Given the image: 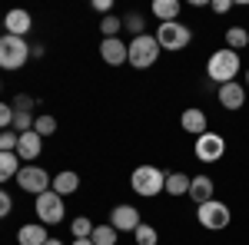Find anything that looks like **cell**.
Instances as JSON below:
<instances>
[{
    "label": "cell",
    "mask_w": 249,
    "mask_h": 245,
    "mask_svg": "<svg viewBox=\"0 0 249 245\" xmlns=\"http://www.w3.org/2000/svg\"><path fill=\"white\" fill-rule=\"evenodd\" d=\"M239 70H243V60H239V53L230 50V47H223V50L210 53V60H206V76H210L216 86L232 83V80L239 76Z\"/></svg>",
    "instance_id": "6da1fadb"
},
{
    "label": "cell",
    "mask_w": 249,
    "mask_h": 245,
    "mask_svg": "<svg viewBox=\"0 0 249 245\" xmlns=\"http://www.w3.org/2000/svg\"><path fill=\"white\" fill-rule=\"evenodd\" d=\"M160 43H156L153 33H143V37H133L126 43V63L133 66V70H150L156 60H160Z\"/></svg>",
    "instance_id": "7a4b0ae2"
},
{
    "label": "cell",
    "mask_w": 249,
    "mask_h": 245,
    "mask_svg": "<svg viewBox=\"0 0 249 245\" xmlns=\"http://www.w3.org/2000/svg\"><path fill=\"white\" fill-rule=\"evenodd\" d=\"M130 189L136 196H143V199H153V196H160L166 189V172L156 169V166H136L130 172Z\"/></svg>",
    "instance_id": "3957f363"
},
{
    "label": "cell",
    "mask_w": 249,
    "mask_h": 245,
    "mask_svg": "<svg viewBox=\"0 0 249 245\" xmlns=\"http://www.w3.org/2000/svg\"><path fill=\"white\" fill-rule=\"evenodd\" d=\"M27 60H30V43L23 37H10V33L0 37V70H20L27 66Z\"/></svg>",
    "instance_id": "277c9868"
},
{
    "label": "cell",
    "mask_w": 249,
    "mask_h": 245,
    "mask_svg": "<svg viewBox=\"0 0 249 245\" xmlns=\"http://www.w3.org/2000/svg\"><path fill=\"white\" fill-rule=\"evenodd\" d=\"M153 37H156V43H160V50L176 53V50H183V47H190V43H193V30L186 27V23L173 20V23H160Z\"/></svg>",
    "instance_id": "5b68a950"
},
{
    "label": "cell",
    "mask_w": 249,
    "mask_h": 245,
    "mask_svg": "<svg viewBox=\"0 0 249 245\" xmlns=\"http://www.w3.org/2000/svg\"><path fill=\"white\" fill-rule=\"evenodd\" d=\"M14 182L23 192H30V196H43V192H50V186H53V176L43 169V166H37V163H27V166H20Z\"/></svg>",
    "instance_id": "8992f818"
},
{
    "label": "cell",
    "mask_w": 249,
    "mask_h": 245,
    "mask_svg": "<svg viewBox=\"0 0 249 245\" xmlns=\"http://www.w3.org/2000/svg\"><path fill=\"white\" fill-rule=\"evenodd\" d=\"M196 219H199V226L210 229V232H219V229H226L232 222V212L226 202H219V199H210V202H203V206H196Z\"/></svg>",
    "instance_id": "52a82bcc"
},
{
    "label": "cell",
    "mask_w": 249,
    "mask_h": 245,
    "mask_svg": "<svg viewBox=\"0 0 249 245\" xmlns=\"http://www.w3.org/2000/svg\"><path fill=\"white\" fill-rule=\"evenodd\" d=\"M193 152H196V159H199V163L213 166V163H219V159L226 156V139H223L219 132H203V136H196Z\"/></svg>",
    "instance_id": "ba28073f"
},
{
    "label": "cell",
    "mask_w": 249,
    "mask_h": 245,
    "mask_svg": "<svg viewBox=\"0 0 249 245\" xmlns=\"http://www.w3.org/2000/svg\"><path fill=\"white\" fill-rule=\"evenodd\" d=\"M63 212H67L63 196H57L53 189L37 196V222L40 226H57V222H63Z\"/></svg>",
    "instance_id": "9c48e42d"
},
{
    "label": "cell",
    "mask_w": 249,
    "mask_h": 245,
    "mask_svg": "<svg viewBox=\"0 0 249 245\" xmlns=\"http://www.w3.org/2000/svg\"><path fill=\"white\" fill-rule=\"evenodd\" d=\"M216 99H219V106H223V110L236 113V110H243V106H246V86H243L239 80L223 83V86L216 90Z\"/></svg>",
    "instance_id": "30bf717a"
},
{
    "label": "cell",
    "mask_w": 249,
    "mask_h": 245,
    "mask_svg": "<svg viewBox=\"0 0 249 245\" xmlns=\"http://www.w3.org/2000/svg\"><path fill=\"white\" fill-rule=\"evenodd\" d=\"M143 219H140V209L136 206H113V212H110V226L116 229V232H136V226H140Z\"/></svg>",
    "instance_id": "8fae6325"
},
{
    "label": "cell",
    "mask_w": 249,
    "mask_h": 245,
    "mask_svg": "<svg viewBox=\"0 0 249 245\" xmlns=\"http://www.w3.org/2000/svg\"><path fill=\"white\" fill-rule=\"evenodd\" d=\"M40 152H43V136H37V132H20V143H17V156L20 163L27 166V163H34V159H40Z\"/></svg>",
    "instance_id": "7c38bea8"
},
{
    "label": "cell",
    "mask_w": 249,
    "mask_h": 245,
    "mask_svg": "<svg viewBox=\"0 0 249 245\" xmlns=\"http://www.w3.org/2000/svg\"><path fill=\"white\" fill-rule=\"evenodd\" d=\"M100 57H103V63H110V66H123L126 63V43L120 37L100 40Z\"/></svg>",
    "instance_id": "4fadbf2b"
},
{
    "label": "cell",
    "mask_w": 249,
    "mask_h": 245,
    "mask_svg": "<svg viewBox=\"0 0 249 245\" xmlns=\"http://www.w3.org/2000/svg\"><path fill=\"white\" fill-rule=\"evenodd\" d=\"M179 126H183V132L203 136V132H210V130H206L210 119H206V113H203L199 106H190V110H183V116H179Z\"/></svg>",
    "instance_id": "5bb4252c"
},
{
    "label": "cell",
    "mask_w": 249,
    "mask_h": 245,
    "mask_svg": "<svg viewBox=\"0 0 249 245\" xmlns=\"http://www.w3.org/2000/svg\"><path fill=\"white\" fill-rule=\"evenodd\" d=\"M3 27H7L10 37H27L30 27H34V17H30L27 10H10V14L3 17Z\"/></svg>",
    "instance_id": "9a60e30c"
},
{
    "label": "cell",
    "mask_w": 249,
    "mask_h": 245,
    "mask_svg": "<svg viewBox=\"0 0 249 245\" xmlns=\"http://www.w3.org/2000/svg\"><path fill=\"white\" fill-rule=\"evenodd\" d=\"M213 192H216V186H213L210 176H193V179H190V192H186V196H190L196 206H203V202H210V199H213Z\"/></svg>",
    "instance_id": "2e32d148"
},
{
    "label": "cell",
    "mask_w": 249,
    "mask_h": 245,
    "mask_svg": "<svg viewBox=\"0 0 249 245\" xmlns=\"http://www.w3.org/2000/svg\"><path fill=\"white\" fill-rule=\"evenodd\" d=\"M53 192H57V196H63V199H67V196H73V192H77L80 189V176L73 169H63V172H57V176H53Z\"/></svg>",
    "instance_id": "e0dca14e"
},
{
    "label": "cell",
    "mask_w": 249,
    "mask_h": 245,
    "mask_svg": "<svg viewBox=\"0 0 249 245\" xmlns=\"http://www.w3.org/2000/svg\"><path fill=\"white\" fill-rule=\"evenodd\" d=\"M47 239H50V235H47V226H40V222H27V226H20V232H17L20 245H43Z\"/></svg>",
    "instance_id": "ac0fdd59"
},
{
    "label": "cell",
    "mask_w": 249,
    "mask_h": 245,
    "mask_svg": "<svg viewBox=\"0 0 249 245\" xmlns=\"http://www.w3.org/2000/svg\"><path fill=\"white\" fill-rule=\"evenodd\" d=\"M179 10H183L179 0H153V17L160 20V23H173V20H179Z\"/></svg>",
    "instance_id": "d6986e66"
},
{
    "label": "cell",
    "mask_w": 249,
    "mask_h": 245,
    "mask_svg": "<svg viewBox=\"0 0 249 245\" xmlns=\"http://www.w3.org/2000/svg\"><path fill=\"white\" fill-rule=\"evenodd\" d=\"M20 166H23V163H20L17 152H0V186L10 182V179H17Z\"/></svg>",
    "instance_id": "ffe728a7"
},
{
    "label": "cell",
    "mask_w": 249,
    "mask_h": 245,
    "mask_svg": "<svg viewBox=\"0 0 249 245\" xmlns=\"http://www.w3.org/2000/svg\"><path fill=\"white\" fill-rule=\"evenodd\" d=\"M190 179L193 176H186V172H170L163 192H170V196H186V192H190Z\"/></svg>",
    "instance_id": "44dd1931"
},
{
    "label": "cell",
    "mask_w": 249,
    "mask_h": 245,
    "mask_svg": "<svg viewBox=\"0 0 249 245\" xmlns=\"http://www.w3.org/2000/svg\"><path fill=\"white\" fill-rule=\"evenodd\" d=\"M226 47L236 50V53H239L243 47H249V30L246 27H230V30H226Z\"/></svg>",
    "instance_id": "7402d4cb"
},
{
    "label": "cell",
    "mask_w": 249,
    "mask_h": 245,
    "mask_svg": "<svg viewBox=\"0 0 249 245\" xmlns=\"http://www.w3.org/2000/svg\"><path fill=\"white\" fill-rule=\"evenodd\" d=\"M116 235H120V232H116V229L107 222V226H96V229H93L90 242H93V245H116Z\"/></svg>",
    "instance_id": "603a6c76"
},
{
    "label": "cell",
    "mask_w": 249,
    "mask_h": 245,
    "mask_svg": "<svg viewBox=\"0 0 249 245\" xmlns=\"http://www.w3.org/2000/svg\"><path fill=\"white\" fill-rule=\"evenodd\" d=\"M34 132H37V136H43V139H47V136H53V132H57V116H37V119H34Z\"/></svg>",
    "instance_id": "cb8c5ba5"
},
{
    "label": "cell",
    "mask_w": 249,
    "mask_h": 245,
    "mask_svg": "<svg viewBox=\"0 0 249 245\" xmlns=\"http://www.w3.org/2000/svg\"><path fill=\"white\" fill-rule=\"evenodd\" d=\"M93 222H90V219H87V215H77V219H73V222H70V232H73V239H90V235H93Z\"/></svg>",
    "instance_id": "d4e9b609"
},
{
    "label": "cell",
    "mask_w": 249,
    "mask_h": 245,
    "mask_svg": "<svg viewBox=\"0 0 249 245\" xmlns=\"http://www.w3.org/2000/svg\"><path fill=\"white\" fill-rule=\"evenodd\" d=\"M133 239H136V245H156V242H160L156 229H153V226H146V222H140V226H136Z\"/></svg>",
    "instance_id": "484cf974"
},
{
    "label": "cell",
    "mask_w": 249,
    "mask_h": 245,
    "mask_svg": "<svg viewBox=\"0 0 249 245\" xmlns=\"http://www.w3.org/2000/svg\"><path fill=\"white\" fill-rule=\"evenodd\" d=\"M100 30H103V40H107V37H120V30H123V17L107 14V17L100 20Z\"/></svg>",
    "instance_id": "4316f807"
},
{
    "label": "cell",
    "mask_w": 249,
    "mask_h": 245,
    "mask_svg": "<svg viewBox=\"0 0 249 245\" xmlns=\"http://www.w3.org/2000/svg\"><path fill=\"white\" fill-rule=\"evenodd\" d=\"M34 119H37L34 113H17V110H14V123H10V130H14V132H30V130H34Z\"/></svg>",
    "instance_id": "83f0119b"
},
{
    "label": "cell",
    "mask_w": 249,
    "mask_h": 245,
    "mask_svg": "<svg viewBox=\"0 0 249 245\" xmlns=\"http://www.w3.org/2000/svg\"><path fill=\"white\" fill-rule=\"evenodd\" d=\"M143 27H146V23H143V17H140L136 10H133V14H126V17H123V30H130L133 37H143V33H146Z\"/></svg>",
    "instance_id": "f1b7e54d"
},
{
    "label": "cell",
    "mask_w": 249,
    "mask_h": 245,
    "mask_svg": "<svg viewBox=\"0 0 249 245\" xmlns=\"http://www.w3.org/2000/svg\"><path fill=\"white\" fill-rule=\"evenodd\" d=\"M10 106H14L17 113H34V106H40V103L34 99V96H27V93H17V96H14V103H10Z\"/></svg>",
    "instance_id": "f546056e"
},
{
    "label": "cell",
    "mask_w": 249,
    "mask_h": 245,
    "mask_svg": "<svg viewBox=\"0 0 249 245\" xmlns=\"http://www.w3.org/2000/svg\"><path fill=\"white\" fill-rule=\"evenodd\" d=\"M17 143H20V132H14V130L0 132V152H17Z\"/></svg>",
    "instance_id": "4dcf8cb0"
},
{
    "label": "cell",
    "mask_w": 249,
    "mask_h": 245,
    "mask_svg": "<svg viewBox=\"0 0 249 245\" xmlns=\"http://www.w3.org/2000/svg\"><path fill=\"white\" fill-rule=\"evenodd\" d=\"M10 123H14V106L0 99V130H10Z\"/></svg>",
    "instance_id": "1f68e13d"
},
{
    "label": "cell",
    "mask_w": 249,
    "mask_h": 245,
    "mask_svg": "<svg viewBox=\"0 0 249 245\" xmlns=\"http://www.w3.org/2000/svg\"><path fill=\"white\" fill-rule=\"evenodd\" d=\"M10 212H14V199H10V192L0 189V219H7Z\"/></svg>",
    "instance_id": "d6a6232c"
},
{
    "label": "cell",
    "mask_w": 249,
    "mask_h": 245,
    "mask_svg": "<svg viewBox=\"0 0 249 245\" xmlns=\"http://www.w3.org/2000/svg\"><path fill=\"white\" fill-rule=\"evenodd\" d=\"M210 10H213V14H230V10H232V0H213Z\"/></svg>",
    "instance_id": "836d02e7"
},
{
    "label": "cell",
    "mask_w": 249,
    "mask_h": 245,
    "mask_svg": "<svg viewBox=\"0 0 249 245\" xmlns=\"http://www.w3.org/2000/svg\"><path fill=\"white\" fill-rule=\"evenodd\" d=\"M93 10H96V14H103V17H107V14L113 10V0H93Z\"/></svg>",
    "instance_id": "e575fe53"
},
{
    "label": "cell",
    "mask_w": 249,
    "mask_h": 245,
    "mask_svg": "<svg viewBox=\"0 0 249 245\" xmlns=\"http://www.w3.org/2000/svg\"><path fill=\"white\" fill-rule=\"evenodd\" d=\"M30 57H43V43H34V47H30Z\"/></svg>",
    "instance_id": "d590c367"
},
{
    "label": "cell",
    "mask_w": 249,
    "mask_h": 245,
    "mask_svg": "<svg viewBox=\"0 0 249 245\" xmlns=\"http://www.w3.org/2000/svg\"><path fill=\"white\" fill-rule=\"evenodd\" d=\"M70 245H93V242H90V239H73Z\"/></svg>",
    "instance_id": "8d00e7d4"
},
{
    "label": "cell",
    "mask_w": 249,
    "mask_h": 245,
    "mask_svg": "<svg viewBox=\"0 0 249 245\" xmlns=\"http://www.w3.org/2000/svg\"><path fill=\"white\" fill-rule=\"evenodd\" d=\"M43 245H63V242H60V239H47Z\"/></svg>",
    "instance_id": "74e56055"
},
{
    "label": "cell",
    "mask_w": 249,
    "mask_h": 245,
    "mask_svg": "<svg viewBox=\"0 0 249 245\" xmlns=\"http://www.w3.org/2000/svg\"><path fill=\"white\" fill-rule=\"evenodd\" d=\"M243 86H249V70H246V83H243Z\"/></svg>",
    "instance_id": "f35d334b"
},
{
    "label": "cell",
    "mask_w": 249,
    "mask_h": 245,
    "mask_svg": "<svg viewBox=\"0 0 249 245\" xmlns=\"http://www.w3.org/2000/svg\"><path fill=\"white\" fill-rule=\"evenodd\" d=\"M0 90H3V80H0Z\"/></svg>",
    "instance_id": "ab89813d"
}]
</instances>
